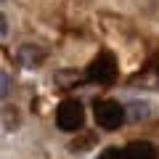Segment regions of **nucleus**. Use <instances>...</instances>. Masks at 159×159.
I'll use <instances>...</instances> for the list:
<instances>
[{
	"mask_svg": "<svg viewBox=\"0 0 159 159\" xmlns=\"http://www.w3.org/2000/svg\"><path fill=\"white\" fill-rule=\"evenodd\" d=\"M93 117H96L98 127H103V130H119L122 127V122H125V106L117 101H98L96 106H93Z\"/></svg>",
	"mask_w": 159,
	"mask_h": 159,
	"instance_id": "nucleus-1",
	"label": "nucleus"
},
{
	"mask_svg": "<svg viewBox=\"0 0 159 159\" xmlns=\"http://www.w3.org/2000/svg\"><path fill=\"white\" fill-rule=\"evenodd\" d=\"M56 125L64 133H77L85 125V109L80 101H64L56 109Z\"/></svg>",
	"mask_w": 159,
	"mask_h": 159,
	"instance_id": "nucleus-2",
	"label": "nucleus"
},
{
	"mask_svg": "<svg viewBox=\"0 0 159 159\" xmlns=\"http://www.w3.org/2000/svg\"><path fill=\"white\" fill-rule=\"evenodd\" d=\"M88 80L98 82V85H111L114 80H117V58L109 51L98 53L90 61V66H88Z\"/></svg>",
	"mask_w": 159,
	"mask_h": 159,
	"instance_id": "nucleus-3",
	"label": "nucleus"
},
{
	"mask_svg": "<svg viewBox=\"0 0 159 159\" xmlns=\"http://www.w3.org/2000/svg\"><path fill=\"white\" fill-rule=\"evenodd\" d=\"M125 157L127 159H159V148L148 141H133L125 148Z\"/></svg>",
	"mask_w": 159,
	"mask_h": 159,
	"instance_id": "nucleus-4",
	"label": "nucleus"
},
{
	"mask_svg": "<svg viewBox=\"0 0 159 159\" xmlns=\"http://www.w3.org/2000/svg\"><path fill=\"white\" fill-rule=\"evenodd\" d=\"M43 58H45V53L40 51L37 45H21L19 48V61H21V66H40Z\"/></svg>",
	"mask_w": 159,
	"mask_h": 159,
	"instance_id": "nucleus-5",
	"label": "nucleus"
},
{
	"mask_svg": "<svg viewBox=\"0 0 159 159\" xmlns=\"http://www.w3.org/2000/svg\"><path fill=\"white\" fill-rule=\"evenodd\" d=\"M101 159H127L125 157V148H117V146H109L101 151Z\"/></svg>",
	"mask_w": 159,
	"mask_h": 159,
	"instance_id": "nucleus-6",
	"label": "nucleus"
},
{
	"mask_svg": "<svg viewBox=\"0 0 159 159\" xmlns=\"http://www.w3.org/2000/svg\"><path fill=\"white\" fill-rule=\"evenodd\" d=\"M11 93V77L6 72H0V98H6Z\"/></svg>",
	"mask_w": 159,
	"mask_h": 159,
	"instance_id": "nucleus-7",
	"label": "nucleus"
},
{
	"mask_svg": "<svg viewBox=\"0 0 159 159\" xmlns=\"http://www.w3.org/2000/svg\"><path fill=\"white\" fill-rule=\"evenodd\" d=\"M6 29H8V21H6V16H3V13H0V37H3V34H6Z\"/></svg>",
	"mask_w": 159,
	"mask_h": 159,
	"instance_id": "nucleus-8",
	"label": "nucleus"
}]
</instances>
